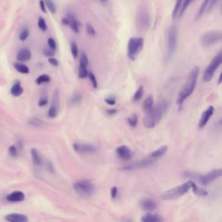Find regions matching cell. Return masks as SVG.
I'll use <instances>...</instances> for the list:
<instances>
[{"label":"cell","mask_w":222,"mask_h":222,"mask_svg":"<svg viewBox=\"0 0 222 222\" xmlns=\"http://www.w3.org/2000/svg\"><path fill=\"white\" fill-rule=\"evenodd\" d=\"M199 74V67H197V66H195L190 72L187 82L185 83L181 89V91L178 93L177 103L180 107L183 104L184 101L188 97H190L191 94L193 93L196 86Z\"/></svg>","instance_id":"6da1fadb"},{"label":"cell","mask_w":222,"mask_h":222,"mask_svg":"<svg viewBox=\"0 0 222 222\" xmlns=\"http://www.w3.org/2000/svg\"><path fill=\"white\" fill-rule=\"evenodd\" d=\"M167 108V104L163 101L159 103L154 107H152L148 111L143 119V124L148 128H153L157 125L162 118Z\"/></svg>","instance_id":"7a4b0ae2"},{"label":"cell","mask_w":222,"mask_h":222,"mask_svg":"<svg viewBox=\"0 0 222 222\" xmlns=\"http://www.w3.org/2000/svg\"><path fill=\"white\" fill-rule=\"evenodd\" d=\"M221 169L213 170L207 174H205V175H197V173L187 171L185 173V176L186 177L197 179V181L201 185L207 186L212 183L216 179L220 177L221 176Z\"/></svg>","instance_id":"3957f363"},{"label":"cell","mask_w":222,"mask_h":222,"mask_svg":"<svg viewBox=\"0 0 222 222\" xmlns=\"http://www.w3.org/2000/svg\"><path fill=\"white\" fill-rule=\"evenodd\" d=\"M192 181H189L178 186L165 191L161 195L160 197L163 200H173L186 194L191 188Z\"/></svg>","instance_id":"277c9868"},{"label":"cell","mask_w":222,"mask_h":222,"mask_svg":"<svg viewBox=\"0 0 222 222\" xmlns=\"http://www.w3.org/2000/svg\"><path fill=\"white\" fill-rule=\"evenodd\" d=\"M144 40L143 38L131 37L128 43V56L130 59L134 61L137 55L143 50Z\"/></svg>","instance_id":"5b68a950"},{"label":"cell","mask_w":222,"mask_h":222,"mask_svg":"<svg viewBox=\"0 0 222 222\" xmlns=\"http://www.w3.org/2000/svg\"><path fill=\"white\" fill-rule=\"evenodd\" d=\"M222 62V53L221 52H219L218 54L216 56L212 61L211 62L208 66V67L204 72L203 79L204 82H208L212 80L215 73L216 70L218 69L220 67V65L221 64Z\"/></svg>","instance_id":"8992f818"},{"label":"cell","mask_w":222,"mask_h":222,"mask_svg":"<svg viewBox=\"0 0 222 222\" xmlns=\"http://www.w3.org/2000/svg\"><path fill=\"white\" fill-rule=\"evenodd\" d=\"M73 188L76 192L82 196H90L93 194L94 190V184L87 180H83L76 182Z\"/></svg>","instance_id":"52a82bcc"},{"label":"cell","mask_w":222,"mask_h":222,"mask_svg":"<svg viewBox=\"0 0 222 222\" xmlns=\"http://www.w3.org/2000/svg\"><path fill=\"white\" fill-rule=\"evenodd\" d=\"M222 39L220 31H211L204 33L201 37V44L203 47H209L218 43Z\"/></svg>","instance_id":"ba28073f"},{"label":"cell","mask_w":222,"mask_h":222,"mask_svg":"<svg viewBox=\"0 0 222 222\" xmlns=\"http://www.w3.org/2000/svg\"><path fill=\"white\" fill-rule=\"evenodd\" d=\"M177 45V31L175 27H171L167 33L168 56L171 57L176 51Z\"/></svg>","instance_id":"9c48e42d"},{"label":"cell","mask_w":222,"mask_h":222,"mask_svg":"<svg viewBox=\"0 0 222 222\" xmlns=\"http://www.w3.org/2000/svg\"><path fill=\"white\" fill-rule=\"evenodd\" d=\"M155 161V159L153 158H146L140 161H136V162L123 166L120 168V170L124 171H132L135 170H138L141 169V168L143 167H147L150 165H153Z\"/></svg>","instance_id":"30bf717a"},{"label":"cell","mask_w":222,"mask_h":222,"mask_svg":"<svg viewBox=\"0 0 222 222\" xmlns=\"http://www.w3.org/2000/svg\"><path fill=\"white\" fill-rule=\"evenodd\" d=\"M73 147L74 151L78 154L93 153L97 151V149L93 145H89V144L75 143L73 144Z\"/></svg>","instance_id":"8fae6325"},{"label":"cell","mask_w":222,"mask_h":222,"mask_svg":"<svg viewBox=\"0 0 222 222\" xmlns=\"http://www.w3.org/2000/svg\"><path fill=\"white\" fill-rule=\"evenodd\" d=\"M214 111V108L212 106H209L208 108L204 111L201 117V119L199 122V128H203L205 127V125L208 123V120L213 115Z\"/></svg>","instance_id":"7c38bea8"},{"label":"cell","mask_w":222,"mask_h":222,"mask_svg":"<svg viewBox=\"0 0 222 222\" xmlns=\"http://www.w3.org/2000/svg\"><path fill=\"white\" fill-rule=\"evenodd\" d=\"M116 153L118 157L123 160L127 161L130 160L132 157V154L130 149L125 145L119 147L116 149Z\"/></svg>","instance_id":"4fadbf2b"},{"label":"cell","mask_w":222,"mask_h":222,"mask_svg":"<svg viewBox=\"0 0 222 222\" xmlns=\"http://www.w3.org/2000/svg\"><path fill=\"white\" fill-rule=\"evenodd\" d=\"M140 207L147 212H152L157 209V205L156 202L149 198H145L140 201Z\"/></svg>","instance_id":"5bb4252c"},{"label":"cell","mask_w":222,"mask_h":222,"mask_svg":"<svg viewBox=\"0 0 222 222\" xmlns=\"http://www.w3.org/2000/svg\"><path fill=\"white\" fill-rule=\"evenodd\" d=\"M16 58L19 61L21 62L27 61L31 58V52L27 48H23L18 52Z\"/></svg>","instance_id":"9a60e30c"},{"label":"cell","mask_w":222,"mask_h":222,"mask_svg":"<svg viewBox=\"0 0 222 222\" xmlns=\"http://www.w3.org/2000/svg\"><path fill=\"white\" fill-rule=\"evenodd\" d=\"M5 219L10 222H26L28 221L26 216L20 214H10L6 216Z\"/></svg>","instance_id":"2e32d148"},{"label":"cell","mask_w":222,"mask_h":222,"mask_svg":"<svg viewBox=\"0 0 222 222\" xmlns=\"http://www.w3.org/2000/svg\"><path fill=\"white\" fill-rule=\"evenodd\" d=\"M25 195L22 191H16L10 194L6 197V199L11 202H20L24 200Z\"/></svg>","instance_id":"e0dca14e"},{"label":"cell","mask_w":222,"mask_h":222,"mask_svg":"<svg viewBox=\"0 0 222 222\" xmlns=\"http://www.w3.org/2000/svg\"><path fill=\"white\" fill-rule=\"evenodd\" d=\"M164 220L159 215L156 214L148 213L142 216L141 221L143 222H159L162 221Z\"/></svg>","instance_id":"ac0fdd59"},{"label":"cell","mask_w":222,"mask_h":222,"mask_svg":"<svg viewBox=\"0 0 222 222\" xmlns=\"http://www.w3.org/2000/svg\"><path fill=\"white\" fill-rule=\"evenodd\" d=\"M67 17L69 18V20H70L69 25L70 26V27L72 29V30H73L74 33H78L80 31V29H79V27L80 26V22L75 19L74 16L73 14H69Z\"/></svg>","instance_id":"d6986e66"},{"label":"cell","mask_w":222,"mask_h":222,"mask_svg":"<svg viewBox=\"0 0 222 222\" xmlns=\"http://www.w3.org/2000/svg\"><path fill=\"white\" fill-rule=\"evenodd\" d=\"M23 93V89L21 86L20 82L19 81H16L10 89L11 94L15 97H18L22 95Z\"/></svg>","instance_id":"ffe728a7"},{"label":"cell","mask_w":222,"mask_h":222,"mask_svg":"<svg viewBox=\"0 0 222 222\" xmlns=\"http://www.w3.org/2000/svg\"><path fill=\"white\" fill-rule=\"evenodd\" d=\"M154 104V100L153 95H149L144 100L143 103V109L145 111H148L150 109L152 108Z\"/></svg>","instance_id":"44dd1931"},{"label":"cell","mask_w":222,"mask_h":222,"mask_svg":"<svg viewBox=\"0 0 222 222\" xmlns=\"http://www.w3.org/2000/svg\"><path fill=\"white\" fill-rule=\"evenodd\" d=\"M191 189H192L193 190V192L198 195V196H200V197H205V196H207L208 195V192L207 191L203 189L202 188H199V187H197L195 183H194L193 181L192 182H191Z\"/></svg>","instance_id":"7402d4cb"},{"label":"cell","mask_w":222,"mask_h":222,"mask_svg":"<svg viewBox=\"0 0 222 222\" xmlns=\"http://www.w3.org/2000/svg\"><path fill=\"white\" fill-rule=\"evenodd\" d=\"M167 149H168V148H167V145L161 146V147H160L157 150H156L155 151H154L151 154V157H152L154 159H157L161 157H162V156L167 152Z\"/></svg>","instance_id":"603a6c76"},{"label":"cell","mask_w":222,"mask_h":222,"mask_svg":"<svg viewBox=\"0 0 222 222\" xmlns=\"http://www.w3.org/2000/svg\"><path fill=\"white\" fill-rule=\"evenodd\" d=\"M139 23L141 26V27L145 28L148 27L149 23V15L146 13H141L139 16Z\"/></svg>","instance_id":"cb8c5ba5"},{"label":"cell","mask_w":222,"mask_h":222,"mask_svg":"<svg viewBox=\"0 0 222 222\" xmlns=\"http://www.w3.org/2000/svg\"><path fill=\"white\" fill-rule=\"evenodd\" d=\"M31 154L33 163L35 165H40L42 164V158L37 150L35 149H32L31 150Z\"/></svg>","instance_id":"d4e9b609"},{"label":"cell","mask_w":222,"mask_h":222,"mask_svg":"<svg viewBox=\"0 0 222 222\" xmlns=\"http://www.w3.org/2000/svg\"><path fill=\"white\" fill-rule=\"evenodd\" d=\"M15 69L22 74H28L29 73V69L27 66L20 63H16L14 64Z\"/></svg>","instance_id":"484cf974"},{"label":"cell","mask_w":222,"mask_h":222,"mask_svg":"<svg viewBox=\"0 0 222 222\" xmlns=\"http://www.w3.org/2000/svg\"><path fill=\"white\" fill-rule=\"evenodd\" d=\"M210 1H211V0H204L202 5H201V7L199 9V11H198L197 16H196V19H199V18H201L203 15V14L205 13V11L207 9V7L209 5Z\"/></svg>","instance_id":"4316f807"},{"label":"cell","mask_w":222,"mask_h":222,"mask_svg":"<svg viewBox=\"0 0 222 222\" xmlns=\"http://www.w3.org/2000/svg\"><path fill=\"white\" fill-rule=\"evenodd\" d=\"M182 2H183V0H177L176 3L175 5V7H174V9H173V13H172L173 19H176V18L178 16L179 12H180V10H181V9L182 7Z\"/></svg>","instance_id":"83f0119b"},{"label":"cell","mask_w":222,"mask_h":222,"mask_svg":"<svg viewBox=\"0 0 222 222\" xmlns=\"http://www.w3.org/2000/svg\"><path fill=\"white\" fill-rule=\"evenodd\" d=\"M50 77L48 74H42L39 76L37 79L35 80L36 83L37 85H40L42 83H48L50 81Z\"/></svg>","instance_id":"f1b7e54d"},{"label":"cell","mask_w":222,"mask_h":222,"mask_svg":"<svg viewBox=\"0 0 222 222\" xmlns=\"http://www.w3.org/2000/svg\"><path fill=\"white\" fill-rule=\"evenodd\" d=\"M192 1H193V0H183L182 7H181V10H180V12H179V14H178L179 18L182 17V16L184 14L185 11L186 10V9L188 7L189 5L191 3V2H192Z\"/></svg>","instance_id":"f546056e"},{"label":"cell","mask_w":222,"mask_h":222,"mask_svg":"<svg viewBox=\"0 0 222 222\" xmlns=\"http://www.w3.org/2000/svg\"><path fill=\"white\" fill-rule=\"evenodd\" d=\"M89 63L88 57L85 52H82L80 59V67L87 68Z\"/></svg>","instance_id":"4dcf8cb0"},{"label":"cell","mask_w":222,"mask_h":222,"mask_svg":"<svg viewBox=\"0 0 222 222\" xmlns=\"http://www.w3.org/2000/svg\"><path fill=\"white\" fill-rule=\"evenodd\" d=\"M46 4L47 5V7L50 10V12L52 14H55L57 11L56 6L52 0H46Z\"/></svg>","instance_id":"1f68e13d"},{"label":"cell","mask_w":222,"mask_h":222,"mask_svg":"<svg viewBox=\"0 0 222 222\" xmlns=\"http://www.w3.org/2000/svg\"><path fill=\"white\" fill-rule=\"evenodd\" d=\"M143 92H144V90H143V86H140L138 89H137L136 92L135 93L134 97H133V100L134 102H136V101H138L139 100H140L143 94Z\"/></svg>","instance_id":"d6a6232c"},{"label":"cell","mask_w":222,"mask_h":222,"mask_svg":"<svg viewBox=\"0 0 222 222\" xmlns=\"http://www.w3.org/2000/svg\"><path fill=\"white\" fill-rule=\"evenodd\" d=\"M43 55L46 57H53L55 56L56 52H55V50L52 49L50 47H48V48L46 47V48H44L43 51Z\"/></svg>","instance_id":"836d02e7"},{"label":"cell","mask_w":222,"mask_h":222,"mask_svg":"<svg viewBox=\"0 0 222 222\" xmlns=\"http://www.w3.org/2000/svg\"><path fill=\"white\" fill-rule=\"evenodd\" d=\"M38 26L39 29L43 31H46L47 30V25L46 23L45 20L43 17H39L38 20Z\"/></svg>","instance_id":"e575fe53"},{"label":"cell","mask_w":222,"mask_h":222,"mask_svg":"<svg viewBox=\"0 0 222 222\" xmlns=\"http://www.w3.org/2000/svg\"><path fill=\"white\" fill-rule=\"evenodd\" d=\"M70 48H71L72 55H73L74 59H76L77 57V56H78V48H77V44L75 43V42H73V43H71Z\"/></svg>","instance_id":"d590c367"},{"label":"cell","mask_w":222,"mask_h":222,"mask_svg":"<svg viewBox=\"0 0 222 222\" xmlns=\"http://www.w3.org/2000/svg\"><path fill=\"white\" fill-rule=\"evenodd\" d=\"M137 116L136 114H133L132 115L130 116L128 119V124H130V127H136L137 124Z\"/></svg>","instance_id":"8d00e7d4"},{"label":"cell","mask_w":222,"mask_h":222,"mask_svg":"<svg viewBox=\"0 0 222 222\" xmlns=\"http://www.w3.org/2000/svg\"><path fill=\"white\" fill-rule=\"evenodd\" d=\"M29 31L27 28H24L22 29V31L20 33L19 39L21 41H25L29 37Z\"/></svg>","instance_id":"74e56055"},{"label":"cell","mask_w":222,"mask_h":222,"mask_svg":"<svg viewBox=\"0 0 222 222\" xmlns=\"http://www.w3.org/2000/svg\"><path fill=\"white\" fill-rule=\"evenodd\" d=\"M82 99V96L80 93H76L74 94L73 97L71 98L70 100V103L72 104H76L80 103Z\"/></svg>","instance_id":"f35d334b"},{"label":"cell","mask_w":222,"mask_h":222,"mask_svg":"<svg viewBox=\"0 0 222 222\" xmlns=\"http://www.w3.org/2000/svg\"><path fill=\"white\" fill-rule=\"evenodd\" d=\"M59 107L52 105L48 111V116L51 118H54L57 115Z\"/></svg>","instance_id":"ab89813d"},{"label":"cell","mask_w":222,"mask_h":222,"mask_svg":"<svg viewBox=\"0 0 222 222\" xmlns=\"http://www.w3.org/2000/svg\"><path fill=\"white\" fill-rule=\"evenodd\" d=\"M29 123L30 124H31L34 127H42L43 125V122L40 121V119H31L29 121Z\"/></svg>","instance_id":"60d3db41"},{"label":"cell","mask_w":222,"mask_h":222,"mask_svg":"<svg viewBox=\"0 0 222 222\" xmlns=\"http://www.w3.org/2000/svg\"><path fill=\"white\" fill-rule=\"evenodd\" d=\"M88 77L90 79V80H91V82L92 83V85L94 87V88H95V89L97 88L98 87V82H97V79H96V77L94 75V74L93 73H91V72H89V73H88Z\"/></svg>","instance_id":"b9f144b4"},{"label":"cell","mask_w":222,"mask_h":222,"mask_svg":"<svg viewBox=\"0 0 222 222\" xmlns=\"http://www.w3.org/2000/svg\"><path fill=\"white\" fill-rule=\"evenodd\" d=\"M88 71H87V68H85V67H80L79 68V77L80 78H82V79H83V78H86V77H87L88 76Z\"/></svg>","instance_id":"7bdbcfd3"},{"label":"cell","mask_w":222,"mask_h":222,"mask_svg":"<svg viewBox=\"0 0 222 222\" xmlns=\"http://www.w3.org/2000/svg\"><path fill=\"white\" fill-rule=\"evenodd\" d=\"M86 31L87 33L89 35L91 36V37H93L96 35V31L95 29H94V27H93V26L91 24V23H87L86 25Z\"/></svg>","instance_id":"ee69618b"},{"label":"cell","mask_w":222,"mask_h":222,"mask_svg":"<svg viewBox=\"0 0 222 222\" xmlns=\"http://www.w3.org/2000/svg\"><path fill=\"white\" fill-rule=\"evenodd\" d=\"M105 102L109 105H115L116 103V98L114 96H110L105 99Z\"/></svg>","instance_id":"f6af8a7d"},{"label":"cell","mask_w":222,"mask_h":222,"mask_svg":"<svg viewBox=\"0 0 222 222\" xmlns=\"http://www.w3.org/2000/svg\"><path fill=\"white\" fill-rule=\"evenodd\" d=\"M9 153L12 157H16L17 156V149L15 145H11L9 147Z\"/></svg>","instance_id":"bcb514c9"},{"label":"cell","mask_w":222,"mask_h":222,"mask_svg":"<svg viewBox=\"0 0 222 222\" xmlns=\"http://www.w3.org/2000/svg\"><path fill=\"white\" fill-rule=\"evenodd\" d=\"M48 104V98L46 95H44L40 98L39 102V106H44Z\"/></svg>","instance_id":"7dc6e473"},{"label":"cell","mask_w":222,"mask_h":222,"mask_svg":"<svg viewBox=\"0 0 222 222\" xmlns=\"http://www.w3.org/2000/svg\"><path fill=\"white\" fill-rule=\"evenodd\" d=\"M48 46L50 48H51L53 50H56V43L53 38H49L48 40Z\"/></svg>","instance_id":"c3c4849f"},{"label":"cell","mask_w":222,"mask_h":222,"mask_svg":"<svg viewBox=\"0 0 222 222\" xmlns=\"http://www.w3.org/2000/svg\"><path fill=\"white\" fill-rule=\"evenodd\" d=\"M48 62L53 66H54V67H57V66L59 65V62L57 60L53 57H49L48 58Z\"/></svg>","instance_id":"681fc988"},{"label":"cell","mask_w":222,"mask_h":222,"mask_svg":"<svg viewBox=\"0 0 222 222\" xmlns=\"http://www.w3.org/2000/svg\"><path fill=\"white\" fill-rule=\"evenodd\" d=\"M117 195V187L114 186L111 189V196L112 199H115Z\"/></svg>","instance_id":"f907efd6"},{"label":"cell","mask_w":222,"mask_h":222,"mask_svg":"<svg viewBox=\"0 0 222 222\" xmlns=\"http://www.w3.org/2000/svg\"><path fill=\"white\" fill-rule=\"evenodd\" d=\"M218 0H211V1H210L209 5H208V7H207V8H208V9H207V10H208V11L211 10L212 9V7L214 6V5L218 2Z\"/></svg>","instance_id":"816d5d0a"},{"label":"cell","mask_w":222,"mask_h":222,"mask_svg":"<svg viewBox=\"0 0 222 222\" xmlns=\"http://www.w3.org/2000/svg\"><path fill=\"white\" fill-rule=\"evenodd\" d=\"M39 5H40V7L41 10L43 12V13H46V6H45V3L44 2L43 0H40L39 2Z\"/></svg>","instance_id":"f5cc1de1"},{"label":"cell","mask_w":222,"mask_h":222,"mask_svg":"<svg viewBox=\"0 0 222 222\" xmlns=\"http://www.w3.org/2000/svg\"><path fill=\"white\" fill-rule=\"evenodd\" d=\"M69 19L68 17H64L61 19V23L65 26H69Z\"/></svg>","instance_id":"db71d44e"},{"label":"cell","mask_w":222,"mask_h":222,"mask_svg":"<svg viewBox=\"0 0 222 222\" xmlns=\"http://www.w3.org/2000/svg\"><path fill=\"white\" fill-rule=\"evenodd\" d=\"M117 112V110L116 109H110V110H107L106 111V113L110 115H114V114H115Z\"/></svg>","instance_id":"11a10c76"},{"label":"cell","mask_w":222,"mask_h":222,"mask_svg":"<svg viewBox=\"0 0 222 222\" xmlns=\"http://www.w3.org/2000/svg\"><path fill=\"white\" fill-rule=\"evenodd\" d=\"M48 167L49 170H50V171H52V173H53V172L55 171L54 168H53V165L52 164V163H50H50L48 164Z\"/></svg>","instance_id":"9f6ffc18"},{"label":"cell","mask_w":222,"mask_h":222,"mask_svg":"<svg viewBox=\"0 0 222 222\" xmlns=\"http://www.w3.org/2000/svg\"><path fill=\"white\" fill-rule=\"evenodd\" d=\"M18 145H19V147H20V149H22L23 148V144H22V141H20L19 142V144H18Z\"/></svg>","instance_id":"6f0895ef"},{"label":"cell","mask_w":222,"mask_h":222,"mask_svg":"<svg viewBox=\"0 0 222 222\" xmlns=\"http://www.w3.org/2000/svg\"><path fill=\"white\" fill-rule=\"evenodd\" d=\"M221 75L220 74V77H219V80H218V83H219V84L221 83Z\"/></svg>","instance_id":"680465c9"},{"label":"cell","mask_w":222,"mask_h":222,"mask_svg":"<svg viewBox=\"0 0 222 222\" xmlns=\"http://www.w3.org/2000/svg\"><path fill=\"white\" fill-rule=\"evenodd\" d=\"M101 1H103V2H105V1H106V0H101Z\"/></svg>","instance_id":"91938a15"}]
</instances>
